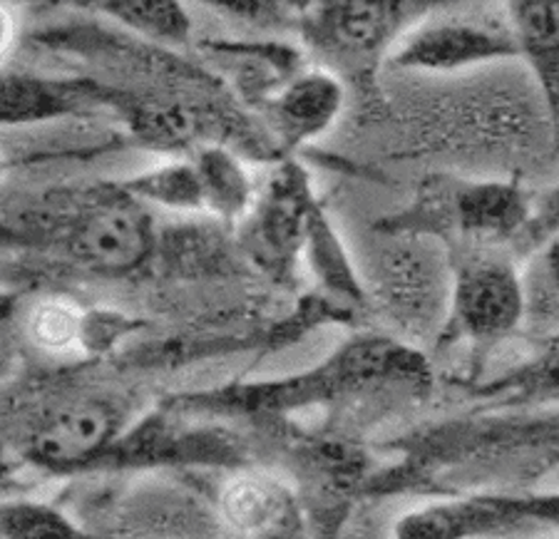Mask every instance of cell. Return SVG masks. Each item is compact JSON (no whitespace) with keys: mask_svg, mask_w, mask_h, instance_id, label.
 <instances>
[{"mask_svg":"<svg viewBox=\"0 0 559 539\" xmlns=\"http://www.w3.org/2000/svg\"><path fill=\"white\" fill-rule=\"evenodd\" d=\"M532 202L518 179H460L430 177L420 184L416 200L388 217L383 233H416L448 244L457 239L471 249H498L520 241L525 233Z\"/></svg>","mask_w":559,"mask_h":539,"instance_id":"6da1fadb","label":"cell"},{"mask_svg":"<svg viewBox=\"0 0 559 539\" xmlns=\"http://www.w3.org/2000/svg\"><path fill=\"white\" fill-rule=\"evenodd\" d=\"M50 231L72 262L112 276L138 268L157 241L147 206L124 184L95 187L58 204Z\"/></svg>","mask_w":559,"mask_h":539,"instance_id":"7a4b0ae2","label":"cell"},{"mask_svg":"<svg viewBox=\"0 0 559 539\" xmlns=\"http://www.w3.org/2000/svg\"><path fill=\"white\" fill-rule=\"evenodd\" d=\"M473 3L465 0L443 8L411 25L395 40L393 65L418 73H460L488 62L520 60V45L504 8Z\"/></svg>","mask_w":559,"mask_h":539,"instance_id":"3957f363","label":"cell"},{"mask_svg":"<svg viewBox=\"0 0 559 539\" xmlns=\"http://www.w3.org/2000/svg\"><path fill=\"white\" fill-rule=\"evenodd\" d=\"M525 274L495 249H467L453 259L448 321L440 340L490 344L525 326Z\"/></svg>","mask_w":559,"mask_h":539,"instance_id":"277c9868","label":"cell"},{"mask_svg":"<svg viewBox=\"0 0 559 539\" xmlns=\"http://www.w3.org/2000/svg\"><path fill=\"white\" fill-rule=\"evenodd\" d=\"M401 247L383 259L376 278L378 307L399 331V338L416 340L443 336L450 289H453V264L430 254L436 239L416 233H393Z\"/></svg>","mask_w":559,"mask_h":539,"instance_id":"5b68a950","label":"cell"},{"mask_svg":"<svg viewBox=\"0 0 559 539\" xmlns=\"http://www.w3.org/2000/svg\"><path fill=\"white\" fill-rule=\"evenodd\" d=\"M316 204L304 169L282 165L257 192L251 209L241 217V249L259 268L276 278L292 276L304 259Z\"/></svg>","mask_w":559,"mask_h":539,"instance_id":"8992f818","label":"cell"},{"mask_svg":"<svg viewBox=\"0 0 559 539\" xmlns=\"http://www.w3.org/2000/svg\"><path fill=\"white\" fill-rule=\"evenodd\" d=\"M405 31L399 0H304L296 33L321 56L373 62Z\"/></svg>","mask_w":559,"mask_h":539,"instance_id":"52a82bcc","label":"cell"},{"mask_svg":"<svg viewBox=\"0 0 559 539\" xmlns=\"http://www.w3.org/2000/svg\"><path fill=\"white\" fill-rule=\"evenodd\" d=\"M120 410L100 395H75L45 410L31 430V455L50 467H70L100 455L120 428Z\"/></svg>","mask_w":559,"mask_h":539,"instance_id":"ba28073f","label":"cell"},{"mask_svg":"<svg viewBox=\"0 0 559 539\" xmlns=\"http://www.w3.org/2000/svg\"><path fill=\"white\" fill-rule=\"evenodd\" d=\"M346 103V89L329 70H304L284 80L269 105L272 122L286 147H301L333 128Z\"/></svg>","mask_w":559,"mask_h":539,"instance_id":"9c48e42d","label":"cell"},{"mask_svg":"<svg viewBox=\"0 0 559 539\" xmlns=\"http://www.w3.org/2000/svg\"><path fill=\"white\" fill-rule=\"evenodd\" d=\"M559 145V0H500Z\"/></svg>","mask_w":559,"mask_h":539,"instance_id":"30bf717a","label":"cell"},{"mask_svg":"<svg viewBox=\"0 0 559 539\" xmlns=\"http://www.w3.org/2000/svg\"><path fill=\"white\" fill-rule=\"evenodd\" d=\"M219 517L237 535L274 537L292 532L296 505L284 482L261 472H245L222 488Z\"/></svg>","mask_w":559,"mask_h":539,"instance_id":"8fae6325","label":"cell"},{"mask_svg":"<svg viewBox=\"0 0 559 539\" xmlns=\"http://www.w3.org/2000/svg\"><path fill=\"white\" fill-rule=\"evenodd\" d=\"M117 95L93 83L45 80L8 73L3 77V124H25L75 115L90 105H115Z\"/></svg>","mask_w":559,"mask_h":539,"instance_id":"7c38bea8","label":"cell"},{"mask_svg":"<svg viewBox=\"0 0 559 539\" xmlns=\"http://www.w3.org/2000/svg\"><path fill=\"white\" fill-rule=\"evenodd\" d=\"M510 523H520L504 498H455L428 502L395 523L393 535L416 537H471L488 535Z\"/></svg>","mask_w":559,"mask_h":539,"instance_id":"4fadbf2b","label":"cell"},{"mask_svg":"<svg viewBox=\"0 0 559 539\" xmlns=\"http://www.w3.org/2000/svg\"><path fill=\"white\" fill-rule=\"evenodd\" d=\"M197 172L202 179L204 212L222 221H241L257 200V187L251 182L245 161L224 147H202L194 155Z\"/></svg>","mask_w":559,"mask_h":539,"instance_id":"5bb4252c","label":"cell"},{"mask_svg":"<svg viewBox=\"0 0 559 539\" xmlns=\"http://www.w3.org/2000/svg\"><path fill=\"white\" fill-rule=\"evenodd\" d=\"M56 3L107 15L124 28L157 43H187L192 33V21L182 0H56Z\"/></svg>","mask_w":559,"mask_h":539,"instance_id":"9a60e30c","label":"cell"},{"mask_svg":"<svg viewBox=\"0 0 559 539\" xmlns=\"http://www.w3.org/2000/svg\"><path fill=\"white\" fill-rule=\"evenodd\" d=\"M144 204L175 212H204L202 179L194 159H173L122 182Z\"/></svg>","mask_w":559,"mask_h":539,"instance_id":"2e32d148","label":"cell"},{"mask_svg":"<svg viewBox=\"0 0 559 539\" xmlns=\"http://www.w3.org/2000/svg\"><path fill=\"white\" fill-rule=\"evenodd\" d=\"M90 319L75 301L50 296L31 309L25 319V331L33 346H38L43 354L62 356L72 350L85 348L90 340Z\"/></svg>","mask_w":559,"mask_h":539,"instance_id":"e0dca14e","label":"cell"},{"mask_svg":"<svg viewBox=\"0 0 559 539\" xmlns=\"http://www.w3.org/2000/svg\"><path fill=\"white\" fill-rule=\"evenodd\" d=\"M525 274L527 321L545 338L559 336V233L532 251Z\"/></svg>","mask_w":559,"mask_h":539,"instance_id":"ac0fdd59","label":"cell"},{"mask_svg":"<svg viewBox=\"0 0 559 539\" xmlns=\"http://www.w3.org/2000/svg\"><path fill=\"white\" fill-rule=\"evenodd\" d=\"M0 535L5 539L80 537L83 535V529L52 505L21 500V502H5L3 505V512H0Z\"/></svg>","mask_w":559,"mask_h":539,"instance_id":"d6986e66","label":"cell"},{"mask_svg":"<svg viewBox=\"0 0 559 539\" xmlns=\"http://www.w3.org/2000/svg\"><path fill=\"white\" fill-rule=\"evenodd\" d=\"M543 356L512 371L508 379L495 383L490 391H510L527 400H559V336L545 338Z\"/></svg>","mask_w":559,"mask_h":539,"instance_id":"ffe728a7","label":"cell"},{"mask_svg":"<svg viewBox=\"0 0 559 539\" xmlns=\"http://www.w3.org/2000/svg\"><path fill=\"white\" fill-rule=\"evenodd\" d=\"M212 11L259 28L299 31L304 0H197Z\"/></svg>","mask_w":559,"mask_h":539,"instance_id":"44dd1931","label":"cell"},{"mask_svg":"<svg viewBox=\"0 0 559 539\" xmlns=\"http://www.w3.org/2000/svg\"><path fill=\"white\" fill-rule=\"evenodd\" d=\"M557 233H559V182L547 187L545 192L535 194V202H532V217L520 241L527 249L535 251L537 247H543L547 239L557 237Z\"/></svg>","mask_w":559,"mask_h":539,"instance_id":"7402d4cb","label":"cell"},{"mask_svg":"<svg viewBox=\"0 0 559 539\" xmlns=\"http://www.w3.org/2000/svg\"><path fill=\"white\" fill-rule=\"evenodd\" d=\"M508 507L522 519H537L559 529V492L555 495H537V498H504Z\"/></svg>","mask_w":559,"mask_h":539,"instance_id":"603a6c76","label":"cell"},{"mask_svg":"<svg viewBox=\"0 0 559 539\" xmlns=\"http://www.w3.org/2000/svg\"><path fill=\"white\" fill-rule=\"evenodd\" d=\"M15 31H17V23H15V15H13V5L3 3V58L13 50Z\"/></svg>","mask_w":559,"mask_h":539,"instance_id":"cb8c5ba5","label":"cell"},{"mask_svg":"<svg viewBox=\"0 0 559 539\" xmlns=\"http://www.w3.org/2000/svg\"><path fill=\"white\" fill-rule=\"evenodd\" d=\"M8 5H35V3H48V0H3Z\"/></svg>","mask_w":559,"mask_h":539,"instance_id":"d4e9b609","label":"cell"}]
</instances>
